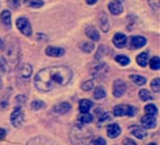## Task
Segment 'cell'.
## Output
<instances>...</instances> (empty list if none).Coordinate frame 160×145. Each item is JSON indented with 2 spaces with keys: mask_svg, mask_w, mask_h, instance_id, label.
Listing matches in <instances>:
<instances>
[{
  "mask_svg": "<svg viewBox=\"0 0 160 145\" xmlns=\"http://www.w3.org/2000/svg\"><path fill=\"white\" fill-rule=\"evenodd\" d=\"M73 72L66 66H51L40 70L35 76V86L41 92H50L58 87L68 85Z\"/></svg>",
  "mask_w": 160,
  "mask_h": 145,
  "instance_id": "1",
  "label": "cell"
},
{
  "mask_svg": "<svg viewBox=\"0 0 160 145\" xmlns=\"http://www.w3.org/2000/svg\"><path fill=\"white\" fill-rule=\"evenodd\" d=\"M92 132L84 126H74L70 131V139L74 145H89L92 141Z\"/></svg>",
  "mask_w": 160,
  "mask_h": 145,
  "instance_id": "2",
  "label": "cell"
},
{
  "mask_svg": "<svg viewBox=\"0 0 160 145\" xmlns=\"http://www.w3.org/2000/svg\"><path fill=\"white\" fill-rule=\"evenodd\" d=\"M11 124L15 127H20L24 122V111L20 107H16L10 116Z\"/></svg>",
  "mask_w": 160,
  "mask_h": 145,
  "instance_id": "3",
  "label": "cell"
},
{
  "mask_svg": "<svg viewBox=\"0 0 160 145\" xmlns=\"http://www.w3.org/2000/svg\"><path fill=\"white\" fill-rule=\"evenodd\" d=\"M16 25H17L18 30L26 37H29L32 35V27L30 22L28 21V19H26L24 17L18 18L17 21H16Z\"/></svg>",
  "mask_w": 160,
  "mask_h": 145,
  "instance_id": "4",
  "label": "cell"
},
{
  "mask_svg": "<svg viewBox=\"0 0 160 145\" xmlns=\"http://www.w3.org/2000/svg\"><path fill=\"white\" fill-rule=\"evenodd\" d=\"M108 66L107 63L104 62H100L96 65H93L91 69V73L92 76H95V78H101L103 75H106L108 72Z\"/></svg>",
  "mask_w": 160,
  "mask_h": 145,
  "instance_id": "5",
  "label": "cell"
},
{
  "mask_svg": "<svg viewBox=\"0 0 160 145\" xmlns=\"http://www.w3.org/2000/svg\"><path fill=\"white\" fill-rule=\"evenodd\" d=\"M126 91V85L121 79H117L112 85V95L115 98H120L123 96Z\"/></svg>",
  "mask_w": 160,
  "mask_h": 145,
  "instance_id": "6",
  "label": "cell"
},
{
  "mask_svg": "<svg viewBox=\"0 0 160 145\" xmlns=\"http://www.w3.org/2000/svg\"><path fill=\"white\" fill-rule=\"evenodd\" d=\"M140 122H141L142 127L145 128V129H153V128L156 127V125H157L155 116H149V115H145L144 116H142Z\"/></svg>",
  "mask_w": 160,
  "mask_h": 145,
  "instance_id": "7",
  "label": "cell"
},
{
  "mask_svg": "<svg viewBox=\"0 0 160 145\" xmlns=\"http://www.w3.org/2000/svg\"><path fill=\"white\" fill-rule=\"evenodd\" d=\"M129 130L132 135H134L137 139H140V140L144 139L147 136V131L145 128H143L142 126L131 125V126H129Z\"/></svg>",
  "mask_w": 160,
  "mask_h": 145,
  "instance_id": "8",
  "label": "cell"
},
{
  "mask_svg": "<svg viewBox=\"0 0 160 145\" xmlns=\"http://www.w3.org/2000/svg\"><path fill=\"white\" fill-rule=\"evenodd\" d=\"M107 133L108 136L112 139H115L117 137H118L121 133V128L120 125L118 124H110L108 125L107 128Z\"/></svg>",
  "mask_w": 160,
  "mask_h": 145,
  "instance_id": "9",
  "label": "cell"
},
{
  "mask_svg": "<svg viewBox=\"0 0 160 145\" xmlns=\"http://www.w3.org/2000/svg\"><path fill=\"white\" fill-rule=\"evenodd\" d=\"M112 43L117 48H122L126 46V43H128V38H126V36L122 34V33H118V34L114 35L112 39Z\"/></svg>",
  "mask_w": 160,
  "mask_h": 145,
  "instance_id": "10",
  "label": "cell"
},
{
  "mask_svg": "<svg viewBox=\"0 0 160 145\" xmlns=\"http://www.w3.org/2000/svg\"><path fill=\"white\" fill-rule=\"evenodd\" d=\"M27 145H58L56 142H54L51 139L44 136H38L30 140Z\"/></svg>",
  "mask_w": 160,
  "mask_h": 145,
  "instance_id": "11",
  "label": "cell"
},
{
  "mask_svg": "<svg viewBox=\"0 0 160 145\" xmlns=\"http://www.w3.org/2000/svg\"><path fill=\"white\" fill-rule=\"evenodd\" d=\"M146 43H147L146 39L141 36H134V37H131L130 39V46L132 48H135V49H138V48H141L142 47H144Z\"/></svg>",
  "mask_w": 160,
  "mask_h": 145,
  "instance_id": "12",
  "label": "cell"
},
{
  "mask_svg": "<svg viewBox=\"0 0 160 145\" xmlns=\"http://www.w3.org/2000/svg\"><path fill=\"white\" fill-rule=\"evenodd\" d=\"M45 52L48 57H63L65 54V49L62 48H57V47H48L46 48Z\"/></svg>",
  "mask_w": 160,
  "mask_h": 145,
  "instance_id": "13",
  "label": "cell"
},
{
  "mask_svg": "<svg viewBox=\"0 0 160 145\" xmlns=\"http://www.w3.org/2000/svg\"><path fill=\"white\" fill-rule=\"evenodd\" d=\"M108 9L110 11V13L113 15H119L122 13V11H123L122 4H121L118 0H113V1L110 2L108 4Z\"/></svg>",
  "mask_w": 160,
  "mask_h": 145,
  "instance_id": "14",
  "label": "cell"
},
{
  "mask_svg": "<svg viewBox=\"0 0 160 145\" xmlns=\"http://www.w3.org/2000/svg\"><path fill=\"white\" fill-rule=\"evenodd\" d=\"M71 109H72V106L69 103L63 102V103H60L57 106H55L53 110H54L55 113H57L59 115H63V114L68 113L69 111H71Z\"/></svg>",
  "mask_w": 160,
  "mask_h": 145,
  "instance_id": "15",
  "label": "cell"
},
{
  "mask_svg": "<svg viewBox=\"0 0 160 145\" xmlns=\"http://www.w3.org/2000/svg\"><path fill=\"white\" fill-rule=\"evenodd\" d=\"M92 108V102L90 101L88 99L81 100L80 104H79V111L81 114H85V113H89L90 110Z\"/></svg>",
  "mask_w": 160,
  "mask_h": 145,
  "instance_id": "16",
  "label": "cell"
},
{
  "mask_svg": "<svg viewBox=\"0 0 160 145\" xmlns=\"http://www.w3.org/2000/svg\"><path fill=\"white\" fill-rule=\"evenodd\" d=\"M0 18H1V22H2V24L3 26L5 27V29H11V14L8 10H4L2 11V13H1V16H0Z\"/></svg>",
  "mask_w": 160,
  "mask_h": 145,
  "instance_id": "17",
  "label": "cell"
},
{
  "mask_svg": "<svg viewBox=\"0 0 160 145\" xmlns=\"http://www.w3.org/2000/svg\"><path fill=\"white\" fill-rule=\"evenodd\" d=\"M86 35L89 37L92 41H98L100 40V34H98V30L93 26H89L86 29Z\"/></svg>",
  "mask_w": 160,
  "mask_h": 145,
  "instance_id": "18",
  "label": "cell"
},
{
  "mask_svg": "<svg viewBox=\"0 0 160 145\" xmlns=\"http://www.w3.org/2000/svg\"><path fill=\"white\" fill-rule=\"evenodd\" d=\"M32 71L33 68L32 66L28 63H25V64H22L19 68V72H20V75L24 78H29L32 75Z\"/></svg>",
  "mask_w": 160,
  "mask_h": 145,
  "instance_id": "19",
  "label": "cell"
},
{
  "mask_svg": "<svg viewBox=\"0 0 160 145\" xmlns=\"http://www.w3.org/2000/svg\"><path fill=\"white\" fill-rule=\"evenodd\" d=\"M107 97V92L104 90V88L102 86H98L95 91H93V98L97 101H100V100H102Z\"/></svg>",
  "mask_w": 160,
  "mask_h": 145,
  "instance_id": "20",
  "label": "cell"
},
{
  "mask_svg": "<svg viewBox=\"0 0 160 145\" xmlns=\"http://www.w3.org/2000/svg\"><path fill=\"white\" fill-rule=\"evenodd\" d=\"M129 78L131 79V81L136 84L137 86H144L146 84V78L143 77L141 75H136V74H131L129 76Z\"/></svg>",
  "mask_w": 160,
  "mask_h": 145,
  "instance_id": "21",
  "label": "cell"
},
{
  "mask_svg": "<svg viewBox=\"0 0 160 145\" xmlns=\"http://www.w3.org/2000/svg\"><path fill=\"white\" fill-rule=\"evenodd\" d=\"M138 97L143 102L149 101V100L153 99L152 94L150 93L149 90H147V89H141V90L139 91V93H138Z\"/></svg>",
  "mask_w": 160,
  "mask_h": 145,
  "instance_id": "22",
  "label": "cell"
},
{
  "mask_svg": "<svg viewBox=\"0 0 160 145\" xmlns=\"http://www.w3.org/2000/svg\"><path fill=\"white\" fill-rule=\"evenodd\" d=\"M136 62L140 65L141 67H145L148 62V53L147 52H142L137 55L136 57Z\"/></svg>",
  "mask_w": 160,
  "mask_h": 145,
  "instance_id": "23",
  "label": "cell"
},
{
  "mask_svg": "<svg viewBox=\"0 0 160 145\" xmlns=\"http://www.w3.org/2000/svg\"><path fill=\"white\" fill-rule=\"evenodd\" d=\"M81 49L84 52H87V53H90L92 52L93 49H95V43L92 42H84L81 43Z\"/></svg>",
  "mask_w": 160,
  "mask_h": 145,
  "instance_id": "24",
  "label": "cell"
},
{
  "mask_svg": "<svg viewBox=\"0 0 160 145\" xmlns=\"http://www.w3.org/2000/svg\"><path fill=\"white\" fill-rule=\"evenodd\" d=\"M24 4L28 7L40 8L44 5V1L43 0H24Z\"/></svg>",
  "mask_w": 160,
  "mask_h": 145,
  "instance_id": "25",
  "label": "cell"
},
{
  "mask_svg": "<svg viewBox=\"0 0 160 145\" xmlns=\"http://www.w3.org/2000/svg\"><path fill=\"white\" fill-rule=\"evenodd\" d=\"M125 108L126 105H117L113 108V116H118V118L125 116Z\"/></svg>",
  "mask_w": 160,
  "mask_h": 145,
  "instance_id": "26",
  "label": "cell"
},
{
  "mask_svg": "<svg viewBox=\"0 0 160 145\" xmlns=\"http://www.w3.org/2000/svg\"><path fill=\"white\" fill-rule=\"evenodd\" d=\"M114 60L117 61L118 63H119L121 66H126L130 63V59L128 57H126V55H123V54H118L117 57H114Z\"/></svg>",
  "mask_w": 160,
  "mask_h": 145,
  "instance_id": "27",
  "label": "cell"
},
{
  "mask_svg": "<svg viewBox=\"0 0 160 145\" xmlns=\"http://www.w3.org/2000/svg\"><path fill=\"white\" fill-rule=\"evenodd\" d=\"M144 111L146 113V115L155 116L158 114V109L156 108V106L154 105V104H148V105L145 106Z\"/></svg>",
  "mask_w": 160,
  "mask_h": 145,
  "instance_id": "28",
  "label": "cell"
},
{
  "mask_svg": "<svg viewBox=\"0 0 160 145\" xmlns=\"http://www.w3.org/2000/svg\"><path fill=\"white\" fill-rule=\"evenodd\" d=\"M93 120V116L92 114L90 113H85V114H82L79 118V121L82 122V124L87 125V124H91V122Z\"/></svg>",
  "mask_w": 160,
  "mask_h": 145,
  "instance_id": "29",
  "label": "cell"
},
{
  "mask_svg": "<svg viewBox=\"0 0 160 145\" xmlns=\"http://www.w3.org/2000/svg\"><path fill=\"white\" fill-rule=\"evenodd\" d=\"M137 111H138V110H137L134 107V106H132V105H126V108H125V116L132 118V116H134L137 115Z\"/></svg>",
  "mask_w": 160,
  "mask_h": 145,
  "instance_id": "30",
  "label": "cell"
},
{
  "mask_svg": "<svg viewBox=\"0 0 160 145\" xmlns=\"http://www.w3.org/2000/svg\"><path fill=\"white\" fill-rule=\"evenodd\" d=\"M46 107V104L45 102L43 101H39V100H36V101H33L31 103V108L34 110V111H39L42 110Z\"/></svg>",
  "mask_w": 160,
  "mask_h": 145,
  "instance_id": "31",
  "label": "cell"
},
{
  "mask_svg": "<svg viewBox=\"0 0 160 145\" xmlns=\"http://www.w3.org/2000/svg\"><path fill=\"white\" fill-rule=\"evenodd\" d=\"M100 26H101V29L103 32L107 33L108 31V29H109V23H108V20L106 15H103V17H102L100 19Z\"/></svg>",
  "mask_w": 160,
  "mask_h": 145,
  "instance_id": "32",
  "label": "cell"
},
{
  "mask_svg": "<svg viewBox=\"0 0 160 145\" xmlns=\"http://www.w3.org/2000/svg\"><path fill=\"white\" fill-rule=\"evenodd\" d=\"M149 66L153 70H158L160 68V59L158 57H154L149 61Z\"/></svg>",
  "mask_w": 160,
  "mask_h": 145,
  "instance_id": "33",
  "label": "cell"
},
{
  "mask_svg": "<svg viewBox=\"0 0 160 145\" xmlns=\"http://www.w3.org/2000/svg\"><path fill=\"white\" fill-rule=\"evenodd\" d=\"M81 88H82V91H87V92L91 91L92 89L93 88V81H92V80H87V81H84V82L82 83Z\"/></svg>",
  "mask_w": 160,
  "mask_h": 145,
  "instance_id": "34",
  "label": "cell"
},
{
  "mask_svg": "<svg viewBox=\"0 0 160 145\" xmlns=\"http://www.w3.org/2000/svg\"><path fill=\"white\" fill-rule=\"evenodd\" d=\"M150 87H151L153 92H155V93L159 92V88H160V79H159V77L158 78H154V79L151 81Z\"/></svg>",
  "mask_w": 160,
  "mask_h": 145,
  "instance_id": "35",
  "label": "cell"
},
{
  "mask_svg": "<svg viewBox=\"0 0 160 145\" xmlns=\"http://www.w3.org/2000/svg\"><path fill=\"white\" fill-rule=\"evenodd\" d=\"M9 70V65L4 57H0V72L5 73Z\"/></svg>",
  "mask_w": 160,
  "mask_h": 145,
  "instance_id": "36",
  "label": "cell"
},
{
  "mask_svg": "<svg viewBox=\"0 0 160 145\" xmlns=\"http://www.w3.org/2000/svg\"><path fill=\"white\" fill-rule=\"evenodd\" d=\"M93 145H108L106 139L102 138V137H97L95 140L92 141Z\"/></svg>",
  "mask_w": 160,
  "mask_h": 145,
  "instance_id": "37",
  "label": "cell"
},
{
  "mask_svg": "<svg viewBox=\"0 0 160 145\" xmlns=\"http://www.w3.org/2000/svg\"><path fill=\"white\" fill-rule=\"evenodd\" d=\"M110 120V116L108 114V113H103L102 114V116L100 118V120H98V122H100V124H104V122L106 121H108V120Z\"/></svg>",
  "mask_w": 160,
  "mask_h": 145,
  "instance_id": "38",
  "label": "cell"
},
{
  "mask_svg": "<svg viewBox=\"0 0 160 145\" xmlns=\"http://www.w3.org/2000/svg\"><path fill=\"white\" fill-rule=\"evenodd\" d=\"M148 1L154 10H159V0H148Z\"/></svg>",
  "mask_w": 160,
  "mask_h": 145,
  "instance_id": "39",
  "label": "cell"
},
{
  "mask_svg": "<svg viewBox=\"0 0 160 145\" xmlns=\"http://www.w3.org/2000/svg\"><path fill=\"white\" fill-rule=\"evenodd\" d=\"M123 145H137V143L130 138H126L123 140Z\"/></svg>",
  "mask_w": 160,
  "mask_h": 145,
  "instance_id": "40",
  "label": "cell"
},
{
  "mask_svg": "<svg viewBox=\"0 0 160 145\" xmlns=\"http://www.w3.org/2000/svg\"><path fill=\"white\" fill-rule=\"evenodd\" d=\"M8 3H9V5L11 7L15 8V7H17L19 5V0H8Z\"/></svg>",
  "mask_w": 160,
  "mask_h": 145,
  "instance_id": "41",
  "label": "cell"
},
{
  "mask_svg": "<svg viewBox=\"0 0 160 145\" xmlns=\"http://www.w3.org/2000/svg\"><path fill=\"white\" fill-rule=\"evenodd\" d=\"M5 136H6V130L4 128H0V141L3 140Z\"/></svg>",
  "mask_w": 160,
  "mask_h": 145,
  "instance_id": "42",
  "label": "cell"
},
{
  "mask_svg": "<svg viewBox=\"0 0 160 145\" xmlns=\"http://www.w3.org/2000/svg\"><path fill=\"white\" fill-rule=\"evenodd\" d=\"M86 2L89 4V5H93L98 2V0H86Z\"/></svg>",
  "mask_w": 160,
  "mask_h": 145,
  "instance_id": "43",
  "label": "cell"
},
{
  "mask_svg": "<svg viewBox=\"0 0 160 145\" xmlns=\"http://www.w3.org/2000/svg\"><path fill=\"white\" fill-rule=\"evenodd\" d=\"M1 88H2V80H1V78H0V90H1Z\"/></svg>",
  "mask_w": 160,
  "mask_h": 145,
  "instance_id": "44",
  "label": "cell"
},
{
  "mask_svg": "<svg viewBox=\"0 0 160 145\" xmlns=\"http://www.w3.org/2000/svg\"><path fill=\"white\" fill-rule=\"evenodd\" d=\"M2 44H3V42L1 40V38H0V48H2Z\"/></svg>",
  "mask_w": 160,
  "mask_h": 145,
  "instance_id": "45",
  "label": "cell"
},
{
  "mask_svg": "<svg viewBox=\"0 0 160 145\" xmlns=\"http://www.w3.org/2000/svg\"><path fill=\"white\" fill-rule=\"evenodd\" d=\"M147 145H156V143H149V144H147Z\"/></svg>",
  "mask_w": 160,
  "mask_h": 145,
  "instance_id": "46",
  "label": "cell"
}]
</instances>
